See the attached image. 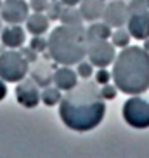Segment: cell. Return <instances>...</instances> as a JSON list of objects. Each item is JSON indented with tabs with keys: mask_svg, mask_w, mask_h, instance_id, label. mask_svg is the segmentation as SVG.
<instances>
[{
	"mask_svg": "<svg viewBox=\"0 0 149 158\" xmlns=\"http://www.w3.org/2000/svg\"><path fill=\"white\" fill-rule=\"evenodd\" d=\"M106 101L101 96V87L94 82L76 84L59 102V116L68 129L76 132L92 130L104 120Z\"/></svg>",
	"mask_w": 149,
	"mask_h": 158,
	"instance_id": "obj_1",
	"label": "cell"
},
{
	"mask_svg": "<svg viewBox=\"0 0 149 158\" xmlns=\"http://www.w3.org/2000/svg\"><path fill=\"white\" fill-rule=\"evenodd\" d=\"M111 77L123 94H144L149 89V52L144 47H125L113 63Z\"/></svg>",
	"mask_w": 149,
	"mask_h": 158,
	"instance_id": "obj_2",
	"label": "cell"
},
{
	"mask_svg": "<svg viewBox=\"0 0 149 158\" xmlns=\"http://www.w3.org/2000/svg\"><path fill=\"white\" fill-rule=\"evenodd\" d=\"M87 45L89 40L83 26L71 24H61L54 28L47 40V51L50 52L52 59L64 66L78 64L87 57Z\"/></svg>",
	"mask_w": 149,
	"mask_h": 158,
	"instance_id": "obj_3",
	"label": "cell"
},
{
	"mask_svg": "<svg viewBox=\"0 0 149 158\" xmlns=\"http://www.w3.org/2000/svg\"><path fill=\"white\" fill-rule=\"evenodd\" d=\"M30 73V63L16 49L0 54V78L9 84H18Z\"/></svg>",
	"mask_w": 149,
	"mask_h": 158,
	"instance_id": "obj_4",
	"label": "cell"
},
{
	"mask_svg": "<svg viewBox=\"0 0 149 158\" xmlns=\"http://www.w3.org/2000/svg\"><path fill=\"white\" fill-rule=\"evenodd\" d=\"M123 120L134 129H147L149 127V101L139 98V96H132L127 99L123 104Z\"/></svg>",
	"mask_w": 149,
	"mask_h": 158,
	"instance_id": "obj_5",
	"label": "cell"
},
{
	"mask_svg": "<svg viewBox=\"0 0 149 158\" xmlns=\"http://www.w3.org/2000/svg\"><path fill=\"white\" fill-rule=\"evenodd\" d=\"M87 57L94 66L107 68L116 59V47L109 40H90L87 45Z\"/></svg>",
	"mask_w": 149,
	"mask_h": 158,
	"instance_id": "obj_6",
	"label": "cell"
},
{
	"mask_svg": "<svg viewBox=\"0 0 149 158\" xmlns=\"http://www.w3.org/2000/svg\"><path fill=\"white\" fill-rule=\"evenodd\" d=\"M30 16V4L24 0H4L2 9H0V18L2 21L9 24H21L26 23Z\"/></svg>",
	"mask_w": 149,
	"mask_h": 158,
	"instance_id": "obj_7",
	"label": "cell"
},
{
	"mask_svg": "<svg viewBox=\"0 0 149 158\" xmlns=\"http://www.w3.org/2000/svg\"><path fill=\"white\" fill-rule=\"evenodd\" d=\"M38 85L33 78H23L21 82H18L16 87V99L21 106L24 108H37L38 102H42L40 99V90Z\"/></svg>",
	"mask_w": 149,
	"mask_h": 158,
	"instance_id": "obj_8",
	"label": "cell"
},
{
	"mask_svg": "<svg viewBox=\"0 0 149 158\" xmlns=\"http://www.w3.org/2000/svg\"><path fill=\"white\" fill-rule=\"evenodd\" d=\"M130 18V10H128V5L121 0H115V2H109V4L104 7L103 12V21L107 23L111 28H121L123 24H127Z\"/></svg>",
	"mask_w": 149,
	"mask_h": 158,
	"instance_id": "obj_9",
	"label": "cell"
},
{
	"mask_svg": "<svg viewBox=\"0 0 149 158\" xmlns=\"http://www.w3.org/2000/svg\"><path fill=\"white\" fill-rule=\"evenodd\" d=\"M128 31L132 38L135 40H146L149 37V9L139 10V12H132L128 21H127Z\"/></svg>",
	"mask_w": 149,
	"mask_h": 158,
	"instance_id": "obj_10",
	"label": "cell"
},
{
	"mask_svg": "<svg viewBox=\"0 0 149 158\" xmlns=\"http://www.w3.org/2000/svg\"><path fill=\"white\" fill-rule=\"evenodd\" d=\"M0 40L4 47L9 49H21L26 40V31L21 24H9L7 28H2L0 31Z\"/></svg>",
	"mask_w": 149,
	"mask_h": 158,
	"instance_id": "obj_11",
	"label": "cell"
},
{
	"mask_svg": "<svg viewBox=\"0 0 149 158\" xmlns=\"http://www.w3.org/2000/svg\"><path fill=\"white\" fill-rule=\"evenodd\" d=\"M52 82H54V85H56L57 89L68 92V90H71L74 85L78 84V73H76V70H71L70 66L62 64V68L54 71Z\"/></svg>",
	"mask_w": 149,
	"mask_h": 158,
	"instance_id": "obj_12",
	"label": "cell"
},
{
	"mask_svg": "<svg viewBox=\"0 0 149 158\" xmlns=\"http://www.w3.org/2000/svg\"><path fill=\"white\" fill-rule=\"evenodd\" d=\"M104 7L106 5L103 0H80V14L83 21H89V23H94L103 18Z\"/></svg>",
	"mask_w": 149,
	"mask_h": 158,
	"instance_id": "obj_13",
	"label": "cell"
},
{
	"mask_svg": "<svg viewBox=\"0 0 149 158\" xmlns=\"http://www.w3.org/2000/svg\"><path fill=\"white\" fill-rule=\"evenodd\" d=\"M30 75H31V78L37 82L38 87L43 89V87L52 85V77H54V73H52L49 63H45V61H37V63H33V66L30 68Z\"/></svg>",
	"mask_w": 149,
	"mask_h": 158,
	"instance_id": "obj_14",
	"label": "cell"
},
{
	"mask_svg": "<svg viewBox=\"0 0 149 158\" xmlns=\"http://www.w3.org/2000/svg\"><path fill=\"white\" fill-rule=\"evenodd\" d=\"M49 23L50 19L47 18L45 12H33L26 19V30L31 35H45L49 31Z\"/></svg>",
	"mask_w": 149,
	"mask_h": 158,
	"instance_id": "obj_15",
	"label": "cell"
},
{
	"mask_svg": "<svg viewBox=\"0 0 149 158\" xmlns=\"http://www.w3.org/2000/svg\"><path fill=\"white\" fill-rule=\"evenodd\" d=\"M85 33H87V40H109L111 38V26L107 23H90V26L87 30H85Z\"/></svg>",
	"mask_w": 149,
	"mask_h": 158,
	"instance_id": "obj_16",
	"label": "cell"
},
{
	"mask_svg": "<svg viewBox=\"0 0 149 158\" xmlns=\"http://www.w3.org/2000/svg\"><path fill=\"white\" fill-rule=\"evenodd\" d=\"M59 19L62 24H71V26H82V23H83V18L80 14V9L70 7V5L62 7V12H61Z\"/></svg>",
	"mask_w": 149,
	"mask_h": 158,
	"instance_id": "obj_17",
	"label": "cell"
},
{
	"mask_svg": "<svg viewBox=\"0 0 149 158\" xmlns=\"http://www.w3.org/2000/svg\"><path fill=\"white\" fill-rule=\"evenodd\" d=\"M62 90L61 89H57L56 85L52 87V85H49V87H43V90L40 92V99H42V102L45 104V106H56V104H59L61 99H62Z\"/></svg>",
	"mask_w": 149,
	"mask_h": 158,
	"instance_id": "obj_18",
	"label": "cell"
},
{
	"mask_svg": "<svg viewBox=\"0 0 149 158\" xmlns=\"http://www.w3.org/2000/svg\"><path fill=\"white\" fill-rule=\"evenodd\" d=\"M130 38H132L130 31L121 26V28H116L115 31L111 33V38H109V40L113 42V45H115V47L125 49V47H128V44H130Z\"/></svg>",
	"mask_w": 149,
	"mask_h": 158,
	"instance_id": "obj_19",
	"label": "cell"
},
{
	"mask_svg": "<svg viewBox=\"0 0 149 158\" xmlns=\"http://www.w3.org/2000/svg\"><path fill=\"white\" fill-rule=\"evenodd\" d=\"M76 73H78L80 78H90L94 75V64L90 63V61H80L78 64H76Z\"/></svg>",
	"mask_w": 149,
	"mask_h": 158,
	"instance_id": "obj_20",
	"label": "cell"
},
{
	"mask_svg": "<svg viewBox=\"0 0 149 158\" xmlns=\"http://www.w3.org/2000/svg\"><path fill=\"white\" fill-rule=\"evenodd\" d=\"M62 7L64 5L61 4V0L57 2V0H50V4H49V7H47V10H45V14H47V18L49 19H59V16H61V12H62Z\"/></svg>",
	"mask_w": 149,
	"mask_h": 158,
	"instance_id": "obj_21",
	"label": "cell"
},
{
	"mask_svg": "<svg viewBox=\"0 0 149 158\" xmlns=\"http://www.w3.org/2000/svg\"><path fill=\"white\" fill-rule=\"evenodd\" d=\"M101 96H103L104 101H113L118 96V87L116 85H111V84L101 85Z\"/></svg>",
	"mask_w": 149,
	"mask_h": 158,
	"instance_id": "obj_22",
	"label": "cell"
},
{
	"mask_svg": "<svg viewBox=\"0 0 149 158\" xmlns=\"http://www.w3.org/2000/svg\"><path fill=\"white\" fill-rule=\"evenodd\" d=\"M30 47H31L33 51H37L38 54L40 52H45L47 51V40L42 35H33V38L30 40Z\"/></svg>",
	"mask_w": 149,
	"mask_h": 158,
	"instance_id": "obj_23",
	"label": "cell"
},
{
	"mask_svg": "<svg viewBox=\"0 0 149 158\" xmlns=\"http://www.w3.org/2000/svg\"><path fill=\"white\" fill-rule=\"evenodd\" d=\"M113 77H111V73L106 70V68H99L97 71H95V77H94V80L97 82L99 85H106V84H109V80H111Z\"/></svg>",
	"mask_w": 149,
	"mask_h": 158,
	"instance_id": "obj_24",
	"label": "cell"
},
{
	"mask_svg": "<svg viewBox=\"0 0 149 158\" xmlns=\"http://www.w3.org/2000/svg\"><path fill=\"white\" fill-rule=\"evenodd\" d=\"M50 0H30V9L33 12H45Z\"/></svg>",
	"mask_w": 149,
	"mask_h": 158,
	"instance_id": "obj_25",
	"label": "cell"
},
{
	"mask_svg": "<svg viewBox=\"0 0 149 158\" xmlns=\"http://www.w3.org/2000/svg\"><path fill=\"white\" fill-rule=\"evenodd\" d=\"M21 54L24 56V59L28 61V63H37L38 61V52L33 51L31 47H21Z\"/></svg>",
	"mask_w": 149,
	"mask_h": 158,
	"instance_id": "obj_26",
	"label": "cell"
},
{
	"mask_svg": "<svg viewBox=\"0 0 149 158\" xmlns=\"http://www.w3.org/2000/svg\"><path fill=\"white\" fill-rule=\"evenodd\" d=\"M144 9H149L147 7V0H132L130 5H128V10L132 12H139V10H144Z\"/></svg>",
	"mask_w": 149,
	"mask_h": 158,
	"instance_id": "obj_27",
	"label": "cell"
},
{
	"mask_svg": "<svg viewBox=\"0 0 149 158\" xmlns=\"http://www.w3.org/2000/svg\"><path fill=\"white\" fill-rule=\"evenodd\" d=\"M5 96H7V85L2 78H0V101H4Z\"/></svg>",
	"mask_w": 149,
	"mask_h": 158,
	"instance_id": "obj_28",
	"label": "cell"
},
{
	"mask_svg": "<svg viewBox=\"0 0 149 158\" xmlns=\"http://www.w3.org/2000/svg\"><path fill=\"white\" fill-rule=\"evenodd\" d=\"M61 4L70 5V7H76V5H80V0H61Z\"/></svg>",
	"mask_w": 149,
	"mask_h": 158,
	"instance_id": "obj_29",
	"label": "cell"
},
{
	"mask_svg": "<svg viewBox=\"0 0 149 158\" xmlns=\"http://www.w3.org/2000/svg\"><path fill=\"white\" fill-rule=\"evenodd\" d=\"M144 49H146V51L149 52V37H147V38H146V40H144Z\"/></svg>",
	"mask_w": 149,
	"mask_h": 158,
	"instance_id": "obj_30",
	"label": "cell"
},
{
	"mask_svg": "<svg viewBox=\"0 0 149 158\" xmlns=\"http://www.w3.org/2000/svg\"><path fill=\"white\" fill-rule=\"evenodd\" d=\"M0 31H2V18H0Z\"/></svg>",
	"mask_w": 149,
	"mask_h": 158,
	"instance_id": "obj_31",
	"label": "cell"
},
{
	"mask_svg": "<svg viewBox=\"0 0 149 158\" xmlns=\"http://www.w3.org/2000/svg\"><path fill=\"white\" fill-rule=\"evenodd\" d=\"M2 4H4V2H2V0H0V9H2Z\"/></svg>",
	"mask_w": 149,
	"mask_h": 158,
	"instance_id": "obj_32",
	"label": "cell"
},
{
	"mask_svg": "<svg viewBox=\"0 0 149 158\" xmlns=\"http://www.w3.org/2000/svg\"><path fill=\"white\" fill-rule=\"evenodd\" d=\"M147 7H149V0H147Z\"/></svg>",
	"mask_w": 149,
	"mask_h": 158,
	"instance_id": "obj_33",
	"label": "cell"
}]
</instances>
